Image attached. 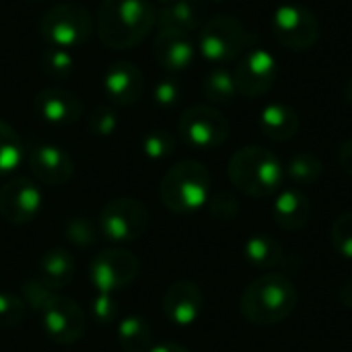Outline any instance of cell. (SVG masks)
<instances>
[{"label": "cell", "mask_w": 352, "mask_h": 352, "mask_svg": "<svg viewBox=\"0 0 352 352\" xmlns=\"http://www.w3.org/2000/svg\"><path fill=\"white\" fill-rule=\"evenodd\" d=\"M157 25V10L148 0H101L97 8V35L109 50L140 45Z\"/></svg>", "instance_id": "cell-1"}, {"label": "cell", "mask_w": 352, "mask_h": 352, "mask_svg": "<svg viewBox=\"0 0 352 352\" xmlns=\"http://www.w3.org/2000/svg\"><path fill=\"white\" fill-rule=\"evenodd\" d=\"M299 293L293 280L278 272H264L241 293L239 311L254 326H276L293 316Z\"/></svg>", "instance_id": "cell-2"}, {"label": "cell", "mask_w": 352, "mask_h": 352, "mask_svg": "<svg viewBox=\"0 0 352 352\" xmlns=\"http://www.w3.org/2000/svg\"><path fill=\"white\" fill-rule=\"evenodd\" d=\"M231 184L250 198L276 196L285 184V165L266 146H243L239 148L227 167Z\"/></svg>", "instance_id": "cell-3"}, {"label": "cell", "mask_w": 352, "mask_h": 352, "mask_svg": "<svg viewBox=\"0 0 352 352\" xmlns=\"http://www.w3.org/2000/svg\"><path fill=\"white\" fill-rule=\"evenodd\" d=\"M161 202L175 214H190L210 198V171L194 159L175 163L161 179Z\"/></svg>", "instance_id": "cell-4"}, {"label": "cell", "mask_w": 352, "mask_h": 352, "mask_svg": "<svg viewBox=\"0 0 352 352\" xmlns=\"http://www.w3.org/2000/svg\"><path fill=\"white\" fill-rule=\"evenodd\" d=\"M256 43L258 37H254L248 27L231 14H217L208 19L200 27L198 35L200 56L214 66L239 60Z\"/></svg>", "instance_id": "cell-5"}, {"label": "cell", "mask_w": 352, "mask_h": 352, "mask_svg": "<svg viewBox=\"0 0 352 352\" xmlns=\"http://www.w3.org/2000/svg\"><path fill=\"white\" fill-rule=\"evenodd\" d=\"M91 31L93 16L80 2H58L50 6L39 21V33L45 43L68 52L82 45Z\"/></svg>", "instance_id": "cell-6"}, {"label": "cell", "mask_w": 352, "mask_h": 352, "mask_svg": "<svg viewBox=\"0 0 352 352\" xmlns=\"http://www.w3.org/2000/svg\"><path fill=\"white\" fill-rule=\"evenodd\" d=\"M177 132L188 146L210 151L227 142L231 134V124L212 105H192L179 116Z\"/></svg>", "instance_id": "cell-7"}, {"label": "cell", "mask_w": 352, "mask_h": 352, "mask_svg": "<svg viewBox=\"0 0 352 352\" xmlns=\"http://www.w3.org/2000/svg\"><path fill=\"white\" fill-rule=\"evenodd\" d=\"M270 25L276 41L291 52H307L320 39V21L314 10L303 4L287 2L278 6Z\"/></svg>", "instance_id": "cell-8"}, {"label": "cell", "mask_w": 352, "mask_h": 352, "mask_svg": "<svg viewBox=\"0 0 352 352\" xmlns=\"http://www.w3.org/2000/svg\"><path fill=\"white\" fill-rule=\"evenodd\" d=\"M148 208L136 198H116L101 208L99 233L109 241H134L148 229Z\"/></svg>", "instance_id": "cell-9"}, {"label": "cell", "mask_w": 352, "mask_h": 352, "mask_svg": "<svg viewBox=\"0 0 352 352\" xmlns=\"http://www.w3.org/2000/svg\"><path fill=\"white\" fill-rule=\"evenodd\" d=\"M233 78H235V87L237 93H241L248 99H256L266 95L276 78H278V64L276 58L260 47V45H252L235 64L233 70Z\"/></svg>", "instance_id": "cell-10"}, {"label": "cell", "mask_w": 352, "mask_h": 352, "mask_svg": "<svg viewBox=\"0 0 352 352\" xmlns=\"http://www.w3.org/2000/svg\"><path fill=\"white\" fill-rule=\"evenodd\" d=\"M91 283L99 293H118L130 287L140 274V260L128 250H105L91 262Z\"/></svg>", "instance_id": "cell-11"}, {"label": "cell", "mask_w": 352, "mask_h": 352, "mask_svg": "<svg viewBox=\"0 0 352 352\" xmlns=\"http://www.w3.org/2000/svg\"><path fill=\"white\" fill-rule=\"evenodd\" d=\"M41 324L47 338L56 344H74L85 334V316L70 297L56 295L41 311Z\"/></svg>", "instance_id": "cell-12"}, {"label": "cell", "mask_w": 352, "mask_h": 352, "mask_svg": "<svg viewBox=\"0 0 352 352\" xmlns=\"http://www.w3.org/2000/svg\"><path fill=\"white\" fill-rule=\"evenodd\" d=\"M27 165L35 179L45 186H64L74 177V163L70 155L50 142H33L25 151Z\"/></svg>", "instance_id": "cell-13"}, {"label": "cell", "mask_w": 352, "mask_h": 352, "mask_svg": "<svg viewBox=\"0 0 352 352\" xmlns=\"http://www.w3.org/2000/svg\"><path fill=\"white\" fill-rule=\"evenodd\" d=\"M41 192L29 177H12L0 188V214L12 225L35 221L41 208Z\"/></svg>", "instance_id": "cell-14"}, {"label": "cell", "mask_w": 352, "mask_h": 352, "mask_svg": "<svg viewBox=\"0 0 352 352\" xmlns=\"http://www.w3.org/2000/svg\"><path fill=\"white\" fill-rule=\"evenodd\" d=\"M33 109L50 126H72L82 116V101L70 89L45 87L35 95Z\"/></svg>", "instance_id": "cell-15"}, {"label": "cell", "mask_w": 352, "mask_h": 352, "mask_svg": "<svg viewBox=\"0 0 352 352\" xmlns=\"http://www.w3.org/2000/svg\"><path fill=\"white\" fill-rule=\"evenodd\" d=\"M146 89L142 70L132 62H113L103 72V93L105 97L120 107H130L140 101Z\"/></svg>", "instance_id": "cell-16"}, {"label": "cell", "mask_w": 352, "mask_h": 352, "mask_svg": "<svg viewBox=\"0 0 352 352\" xmlns=\"http://www.w3.org/2000/svg\"><path fill=\"white\" fill-rule=\"evenodd\" d=\"M204 307L202 289L192 280L173 283L163 297V314L175 326H192Z\"/></svg>", "instance_id": "cell-17"}, {"label": "cell", "mask_w": 352, "mask_h": 352, "mask_svg": "<svg viewBox=\"0 0 352 352\" xmlns=\"http://www.w3.org/2000/svg\"><path fill=\"white\" fill-rule=\"evenodd\" d=\"M155 60L169 72H182L196 60V45L192 35L175 31H159L153 43Z\"/></svg>", "instance_id": "cell-18"}, {"label": "cell", "mask_w": 352, "mask_h": 352, "mask_svg": "<svg viewBox=\"0 0 352 352\" xmlns=\"http://www.w3.org/2000/svg\"><path fill=\"white\" fill-rule=\"evenodd\" d=\"M272 217L283 231H301L311 219V202L301 188H280L272 204Z\"/></svg>", "instance_id": "cell-19"}, {"label": "cell", "mask_w": 352, "mask_h": 352, "mask_svg": "<svg viewBox=\"0 0 352 352\" xmlns=\"http://www.w3.org/2000/svg\"><path fill=\"white\" fill-rule=\"evenodd\" d=\"M204 4L200 0H171L157 10L159 31H175L192 35L204 23Z\"/></svg>", "instance_id": "cell-20"}, {"label": "cell", "mask_w": 352, "mask_h": 352, "mask_svg": "<svg viewBox=\"0 0 352 352\" xmlns=\"http://www.w3.org/2000/svg\"><path fill=\"white\" fill-rule=\"evenodd\" d=\"M260 132L274 140V142H287L297 136L301 120L293 105L289 103H270L260 111L258 118Z\"/></svg>", "instance_id": "cell-21"}, {"label": "cell", "mask_w": 352, "mask_h": 352, "mask_svg": "<svg viewBox=\"0 0 352 352\" xmlns=\"http://www.w3.org/2000/svg\"><path fill=\"white\" fill-rule=\"evenodd\" d=\"M76 274V264L66 250H50L41 256L37 266V280H41L47 289L60 291L72 283Z\"/></svg>", "instance_id": "cell-22"}, {"label": "cell", "mask_w": 352, "mask_h": 352, "mask_svg": "<svg viewBox=\"0 0 352 352\" xmlns=\"http://www.w3.org/2000/svg\"><path fill=\"white\" fill-rule=\"evenodd\" d=\"M243 256L250 266L260 268V270H272L280 266L285 252H283V245L274 237L262 233V235H252L245 241Z\"/></svg>", "instance_id": "cell-23"}, {"label": "cell", "mask_w": 352, "mask_h": 352, "mask_svg": "<svg viewBox=\"0 0 352 352\" xmlns=\"http://www.w3.org/2000/svg\"><path fill=\"white\" fill-rule=\"evenodd\" d=\"M324 173V165L320 157L314 153H295L287 163H285V177L295 186V188H307L314 186Z\"/></svg>", "instance_id": "cell-24"}, {"label": "cell", "mask_w": 352, "mask_h": 352, "mask_svg": "<svg viewBox=\"0 0 352 352\" xmlns=\"http://www.w3.org/2000/svg\"><path fill=\"white\" fill-rule=\"evenodd\" d=\"M118 338L126 352H148L153 349L151 346V342H153L151 326L138 316H130L120 322Z\"/></svg>", "instance_id": "cell-25"}, {"label": "cell", "mask_w": 352, "mask_h": 352, "mask_svg": "<svg viewBox=\"0 0 352 352\" xmlns=\"http://www.w3.org/2000/svg\"><path fill=\"white\" fill-rule=\"evenodd\" d=\"M202 91L206 95V99L214 105H227L235 99L237 95V87H235V78L233 72L227 70L225 66H214L202 82Z\"/></svg>", "instance_id": "cell-26"}, {"label": "cell", "mask_w": 352, "mask_h": 352, "mask_svg": "<svg viewBox=\"0 0 352 352\" xmlns=\"http://www.w3.org/2000/svg\"><path fill=\"white\" fill-rule=\"evenodd\" d=\"M23 155L25 148L21 136L8 122L0 120V175L12 173L21 165Z\"/></svg>", "instance_id": "cell-27"}, {"label": "cell", "mask_w": 352, "mask_h": 352, "mask_svg": "<svg viewBox=\"0 0 352 352\" xmlns=\"http://www.w3.org/2000/svg\"><path fill=\"white\" fill-rule=\"evenodd\" d=\"M140 146H142L144 157H148L153 161H161V159H167L175 153L177 140L171 132H167L163 128H155L142 136Z\"/></svg>", "instance_id": "cell-28"}, {"label": "cell", "mask_w": 352, "mask_h": 352, "mask_svg": "<svg viewBox=\"0 0 352 352\" xmlns=\"http://www.w3.org/2000/svg\"><path fill=\"white\" fill-rule=\"evenodd\" d=\"M41 70L56 80L68 78L74 70V58L68 50L47 45L41 54Z\"/></svg>", "instance_id": "cell-29"}, {"label": "cell", "mask_w": 352, "mask_h": 352, "mask_svg": "<svg viewBox=\"0 0 352 352\" xmlns=\"http://www.w3.org/2000/svg\"><path fill=\"white\" fill-rule=\"evenodd\" d=\"M27 318V303L23 297L14 293H0V328L10 330L25 322Z\"/></svg>", "instance_id": "cell-30"}, {"label": "cell", "mask_w": 352, "mask_h": 352, "mask_svg": "<svg viewBox=\"0 0 352 352\" xmlns=\"http://www.w3.org/2000/svg\"><path fill=\"white\" fill-rule=\"evenodd\" d=\"M330 237H332L334 250L342 258L352 260V212H342L336 217V221L332 223Z\"/></svg>", "instance_id": "cell-31"}, {"label": "cell", "mask_w": 352, "mask_h": 352, "mask_svg": "<svg viewBox=\"0 0 352 352\" xmlns=\"http://www.w3.org/2000/svg\"><path fill=\"white\" fill-rule=\"evenodd\" d=\"M118 113L109 105H97L87 118V128L95 136H111L118 130Z\"/></svg>", "instance_id": "cell-32"}, {"label": "cell", "mask_w": 352, "mask_h": 352, "mask_svg": "<svg viewBox=\"0 0 352 352\" xmlns=\"http://www.w3.org/2000/svg\"><path fill=\"white\" fill-rule=\"evenodd\" d=\"M99 225H95L93 221L85 219V217H76L66 225V237L70 243L78 245V248H89L93 243H97L99 237Z\"/></svg>", "instance_id": "cell-33"}, {"label": "cell", "mask_w": 352, "mask_h": 352, "mask_svg": "<svg viewBox=\"0 0 352 352\" xmlns=\"http://www.w3.org/2000/svg\"><path fill=\"white\" fill-rule=\"evenodd\" d=\"M208 212L219 221H233L239 214V202L229 192H217L208 198Z\"/></svg>", "instance_id": "cell-34"}, {"label": "cell", "mask_w": 352, "mask_h": 352, "mask_svg": "<svg viewBox=\"0 0 352 352\" xmlns=\"http://www.w3.org/2000/svg\"><path fill=\"white\" fill-rule=\"evenodd\" d=\"M182 85L175 78H161L155 87H153V101L159 107H175L182 101Z\"/></svg>", "instance_id": "cell-35"}, {"label": "cell", "mask_w": 352, "mask_h": 352, "mask_svg": "<svg viewBox=\"0 0 352 352\" xmlns=\"http://www.w3.org/2000/svg\"><path fill=\"white\" fill-rule=\"evenodd\" d=\"M54 297H56V291L47 289V287H45L41 280H37V278L27 280V283L23 285V299H25V303H27L29 307L37 309V311H41Z\"/></svg>", "instance_id": "cell-36"}, {"label": "cell", "mask_w": 352, "mask_h": 352, "mask_svg": "<svg viewBox=\"0 0 352 352\" xmlns=\"http://www.w3.org/2000/svg\"><path fill=\"white\" fill-rule=\"evenodd\" d=\"M91 309H93V318L101 324H109L118 316V305L113 303L111 295H107V293H99V297L93 299Z\"/></svg>", "instance_id": "cell-37"}, {"label": "cell", "mask_w": 352, "mask_h": 352, "mask_svg": "<svg viewBox=\"0 0 352 352\" xmlns=\"http://www.w3.org/2000/svg\"><path fill=\"white\" fill-rule=\"evenodd\" d=\"M338 163H340V167L352 177V138H346L338 146Z\"/></svg>", "instance_id": "cell-38"}, {"label": "cell", "mask_w": 352, "mask_h": 352, "mask_svg": "<svg viewBox=\"0 0 352 352\" xmlns=\"http://www.w3.org/2000/svg\"><path fill=\"white\" fill-rule=\"evenodd\" d=\"M338 301H340L342 307L352 309V276L349 280H344V285L340 287V291H338Z\"/></svg>", "instance_id": "cell-39"}, {"label": "cell", "mask_w": 352, "mask_h": 352, "mask_svg": "<svg viewBox=\"0 0 352 352\" xmlns=\"http://www.w3.org/2000/svg\"><path fill=\"white\" fill-rule=\"evenodd\" d=\"M148 352H190L186 346L182 344H175V342H165V344H157L153 346Z\"/></svg>", "instance_id": "cell-40"}, {"label": "cell", "mask_w": 352, "mask_h": 352, "mask_svg": "<svg viewBox=\"0 0 352 352\" xmlns=\"http://www.w3.org/2000/svg\"><path fill=\"white\" fill-rule=\"evenodd\" d=\"M342 97H344L346 105H351L352 107V76L344 82V87H342Z\"/></svg>", "instance_id": "cell-41"}, {"label": "cell", "mask_w": 352, "mask_h": 352, "mask_svg": "<svg viewBox=\"0 0 352 352\" xmlns=\"http://www.w3.org/2000/svg\"><path fill=\"white\" fill-rule=\"evenodd\" d=\"M159 2H163V4H167V2H171V0H159Z\"/></svg>", "instance_id": "cell-42"}, {"label": "cell", "mask_w": 352, "mask_h": 352, "mask_svg": "<svg viewBox=\"0 0 352 352\" xmlns=\"http://www.w3.org/2000/svg\"><path fill=\"white\" fill-rule=\"evenodd\" d=\"M29 2H39V0H29Z\"/></svg>", "instance_id": "cell-43"}, {"label": "cell", "mask_w": 352, "mask_h": 352, "mask_svg": "<svg viewBox=\"0 0 352 352\" xmlns=\"http://www.w3.org/2000/svg\"><path fill=\"white\" fill-rule=\"evenodd\" d=\"M214 2H223V0H214Z\"/></svg>", "instance_id": "cell-44"}]
</instances>
